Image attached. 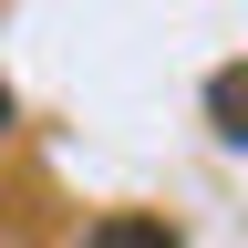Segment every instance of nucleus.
Segmentation results:
<instances>
[{
	"label": "nucleus",
	"instance_id": "f257e3e1",
	"mask_svg": "<svg viewBox=\"0 0 248 248\" xmlns=\"http://www.w3.org/2000/svg\"><path fill=\"white\" fill-rule=\"evenodd\" d=\"M83 248H186V238L166 228V217H135V207H124V217H93Z\"/></svg>",
	"mask_w": 248,
	"mask_h": 248
},
{
	"label": "nucleus",
	"instance_id": "f03ea898",
	"mask_svg": "<svg viewBox=\"0 0 248 248\" xmlns=\"http://www.w3.org/2000/svg\"><path fill=\"white\" fill-rule=\"evenodd\" d=\"M238 114H248V73H238V62H228V73H217V83H207V124H217V135H228V145H238Z\"/></svg>",
	"mask_w": 248,
	"mask_h": 248
},
{
	"label": "nucleus",
	"instance_id": "7ed1b4c3",
	"mask_svg": "<svg viewBox=\"0 0 248 248\" xmlns=\"http://www.w3.org/2000/svg\"><path fill=\"white\" fill-rule=\"evenodd\" d=\"M0 135H11V83H0Z\"/></svg>",
	"mask_w": 248,
	"mask_h": 248
}]
</instances>
